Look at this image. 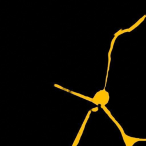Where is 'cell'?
I'll use <instances>...</instances> for the list:
<instances>
[{"mask_svg": "<svg viewBox=\"0 0 146 146\" xmlns=\"http://www.w3.org/2000/svg\"><path fill=\"white\" fill-rule=\"evenodd\" d=\"M109 100L108 92L106 91L104 89L98 92L95 95L94 98L91 99V102L96 104H101L102 106H104L107 104Z\"/></svg>", "mask_w": 146, "mask_h": 146, "instance_id": "2", "label": "cell"}, {"mask_svg": "<svg viewBox=\"0 0 146 146\" xmlns=\"http://www.w3.org/2000/svg\"><path fill=\"white\" fill-rule=\"evenodd\" d=\"M101 107L107 112V113L110 116V117L111 118V119L113 120L115 122V124L118 126L119 128L120 129V130L121 131V133L122 134V136L123 137V139H124V142H125L127 146H132L133 143H136L138 140H146V139H137V138H134V137H131L128 136L127 135H125L124 133V131H123L121 127L120 126V125L118 124V123L114 119V118L111 116L110 112L107 110V109L104 106H101Z\"/></svg>", "mask_w": 146, "mask_h": 146, "instance_id": "1", "label": "cell"}, {"mask_svg": "<svg viewBox=\"0 0 146 146\" xmlns=\"http://www.w3.org/2000/svg\"><path fill=\"white\" fill-rule=\"evenodd\" d=\"M98 110V107H96V108H92L91 111H96Z\"/></svg>", "mask_w": 146, "mask_h": 146, "instance_id": "4", "label": "cell"}, {"mask_svg": "<svg viewBox=\"0 0 146 146\" xmlns=\"http://www.w3.org/2000/svg\"><path fill=\"white\" fill-rule=\"evenodd\" d=\"M91 111H88V113H87V115L86 116V118H85V120L83 121V124H82V127H81V128L80 129V130H79V133H78V135H77V136H76V139H75V141H74V143H73V144H72V146H76L77 144H78L79 141V140H80V139L81 135H82V133H83V129H84V128L86 123V122H87V120H88V118L89 116H90V113H91Z\"/></svg>", "mask_w": 146, "mask_h": 146, "instance_id": "3", "label": "cell"}]
</instances>
